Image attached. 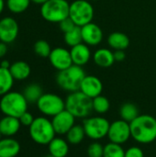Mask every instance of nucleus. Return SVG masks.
<instances>
[{
	"label": "nucleus",
	"instance_id": "nucleus-1",
	"mask_svg": "<svg viewBox=\"0 0 156 157\" xmlns=\"http://www.w3.org/2000/svg\"><path fill=\"white\" fill-rule=\"evenodd\" d=\"M131 138L141 144H149L156 140V119L149 114H140L130 123Z\"/></svg>",
	"mask_w": 156,
	"mask_h": 157
},
{
	"label": "nucleus",
	"instance_id": "nucleus-2",
	"mask_svg": "<svg viewBox=\"0 0 156 157\" xmlns=\"http://www.w3.org/2000/svg\"><path fill=\"white\" fill-rule=\"evenodd\" d=\"M29 102L23 93L10 91L1 97L0 110L4 116L19 118L23 113L28 111Z\"/></svg>",
	"mask_w": 156,
	"mask_h": 157
},
{
	"label": "nucleus",
	"instance_id": "nucleus-3",
	"mask_svg": "<svg viewBox=\"0 0 156 157\" xmlns=\"http://www.w3.org/2000/svg\"><path fill=\"white\" fill-rule=\"evenodd\" d=\"M65 109L75 119H86L93 111L92 98L80 90L70 93L65 98Z\"/></svg>",
	"mask_w": 156,
	"mask_h": 157
},
{
	"label": "nucleus",
	"instance_id": "nucleus-4",
	"mask_svg": "<svg viewBox=\"0 0 156 157\" xmlns=\"http://www.w3.org/2000/svg\"><path fill=\"white\" fill-rule=\"evenodd\" d=\"M29 133L31 140L40 145H48L56 135L51 121L45 116L34 119L29 127Z\"/></svg>",
	"mask_w": 156,
	"mask_h": 157
},
{
	"label": "nucleus",
	"instance_id": "nucleus-5",
	"mask_svg": "<svg viewBox=\"0 0 156 157\" xmlns=\"http://www.w3.org/2000/svg\"><path fill=\"white\" fill-rule=\"evenodd\" d=\"M85 76V70L81 66L73 64L69 68L58 72L56 83L63 90L72 93L80 90V86Z\"/></svg>",
	"mask_w": 156,
	"mask_h": 157
},
{
	"label": "nucleus",
	"instance_id": "nucleus-6",
	"mask_svg": "<svg viewBox=\"0 0 156 157\" xmlns=\"http://www.w3.org/2000/svg\"><path fill=\"white\" fill-rule=\"evenodd\" d=\"M69 9L67 0H48L41 5L40 15L48 22L60 23L69 17Z\"/></svg>",
	"mask_w": 156,
	"mask_h": 157
},
{
	"label": "nucleus",
	"instance_id": "nucleus-7",
	"mask_svg": "<svg viewBox=\"0 0 156 157\" xmlns=\"http://www.w3.org/2000/svg\"><path fill=\"white\" fill-rule=\"evenodd\" d=\"M69 17L78 27H83L92 22L94 7L88 0H74L70 4Z\"/></svg>",
	"mask_w": 156,
	"mask_h": 157
},
{
	"label": "nucleus",
	"instance_id": "nucleus-8",
	"mask_svg": "<svg viewBox=\"0 0 156 157\" xmlns=\"http://www.w3.org/2000/svg\"><path fill=\"white\" fill-rule=\"evenodd\" d=\"M109 126L110 122L101 116L87 117L83 121L86 136L93 141H99L108 136Z\"/></svg>",
	"mask_w": 156,
	"mask_h": 157
},
{
	"label": "nucleus",
	"instance_id": "nucleus-9",
	"mask_svg": "<svg viewBox=\"0 0 156 157\" xmlns=\"http://www.w3.org/2000/svg\"><path fill=\"white\" fill-rule=\"evenodd\" d=\"M39 111L45 117H54L65 109V101L53 93H43L36 103Z\"/></svg>",
	"mask_w": 156,
	"mask_h": 157
},
{
	"label": "nucleus",
	"instance_id": "nucleus-10",
	"mask_svg": "<svg viewBox=\"0 0 156 157\" xmlns=\"http://www.w3.org/2000/svg\"><path fill=\"white\" fill-rule=\"evenodd\" d=\"M111 143L118 144H124L131 137L130 123L123 120H117L110 123L108 136Z\"/></svg>",
	"mask_w": 156,
	"mask_h": 157
},
{
	"label": "nucleus",
	"instance_id": "nucleus-11",
	"mask_svg": "<svg viewBox=\"0 0 156 157\" xmlns=\"http://www.w3.org/2000/svg\"><path fill=\"white\" fill-rule=\"evenodd\" d=\"M48 58L52 67L58 70V72L65 70L74 64L70 51L63 47L52 49Z\"/></svg>",
	"mask_w": 156,
	"mask_h": 157
},
{
	"label": "nucleus",
	"instance_id": "nucleus-12",
	"mask_svg": "<svg viewBox=\"0 0 156 157\" xmlns=\"http://www.w3.org/2000/svg\"><path fill=\"white\" fill-rule=\"evenodd\" d=\"M19 27L17 20L11 17H5L0 19V41L6 44L15 41L18 35Z\"/></svg>",
	"mask_w": 156,
	"mask_h": 157
},
{
	"label": "nucleus",
	"instance_id": "nucleus-13",
	"mask_svg": "<svg viewBox=\"0 0 156 157\" xmlns=\"http://www.w3.org/2000/svg\"><path fill=\"white\" fill-rule=\"evenodd\" d=\"M75 118L66 109L63 110L59 114L52 117L51 123L56 134L65 135L71 128L75 125Z\"/></svg>",
	"mask_w": 156,
	"mask_h": 157
},
{
	"label": "nucleus",
	"instance_id": "nucleus-14",
	"mask_svg": "<svg viewBox=\"0 0 156 157\" xmlns=\"http://www.w3.org/2000/svg\"><path fill=\"white\" fill-rule=\"evenodd\" d=\"M83 42L89 47L97 46L103 40V31L101 28L96 23L90 22L81 27Z\"/></svg>",
	"mask_w": 156,
	"mask_h": 157
},
{
	"label": "nucleus",
	"instance_id": "nucleus-15",
	"mask_svg": "<svg viewBox=\"0 0 156 157\" xmlns=\"http://www.w3.org/2000/svg\"><path fill=\"white\" fill-rule=\"evenodd\" d=\"M80 91L93 99L101 95L103 91V84L101 80L95 75H86L81 83Z\"/></svg>",
	"mask_w": 156,
	"mask_h": 157
},
{
	"label": "nucleus",
	"instance_id": "nucleus-16",
	"mask_svg": "<svg viewBox=\"0 0 156 157\" xmlns=\"http://www.w3.org/2000/svg\"><path fill=\"white\" fill-rule=\"evenodd\" d=\"M70 52H71L73 63L74 65L81 66V67L86 65L90 61L92 56L89 46L85 44L84 42L72 47Z\"/></svg>",
	"mask_w": 156,
	"mask_h": 157
},
{
	"label": "nucleus",
	"instance_id": "nucleus-17",
	"mask_svg": "<svg viewBox=\"0 0 156 157\" xmlns=\"http://www.w3.org/2000/svg\"><path fill=\"white\" fill-rule=\"evenodd\" d=\"M21 127V123L18 118L4 116L0 120V132L2 136L12 137L16 135Z\"/></svg>",
	"mask_w": 156,
	"mask_h": 157
},
{
	"label": "nucleus",
	"instance_id": "nucleus-18",
	"mask_svg": "<svg viewBox=\"0 0 156 157\" xmlns=\"http://www.w3.org/2000/svg\"><path fill=\"white\" fill-rule=\"evenodd\" d=\"M20 149V144L12 137H5L0 140V157H17Z\"/></svg>",
	"mask_w": 156,
	"mask_h": 157
},
{
	"label": "nucleus",
	"instance_id": "nucleus-19",
	"mask_svg": "<svg viewBox=\"0 0 156 157\" xmlns=\"http://www.w3.org/2000/svg\"><path fill=\"white\" fill-rule=\"evenodd\" d=\"M93 61L101 68H108L115 63L114 52L108 48L97 49L93 53Z\"/></svg>",
	"mask_w": 156,
	"mask_h": 157
},
{
	"label": "nucleus",
	"instance_id": "nucleus-20",
	"mask_svg": "<svg viewBox=\"0 0 156 157\" xmlns=\"http://www.w3.org/2000/svg\"><path fill=\"white\" fill-rule=\"evenodd\" d=\"M49 155L54 157H66L69 153V144L61 137H55L48 144Z\"/></svg>",
	"mask_w": 156,
	"mask_h": 157
},
{
	"label": "nucleus",
	"instance_id": "nucleus-21",
	"mask_svg": "<svg viewBox=\"0 0 156 157\" xmlns=\"http://www.w3.org/2000/svg\"><path fill=\"white\" fill-rule=\"evenodd\" d=\"M9 72L15 80L23 81L30 75L31 69L28 63L24 61H17L10 65Z\"/></svg>",
	"mask_w": 156,
	"mask_h": 157
},
{
	"label": "nucleus",
	"instance_id": "nucleus-22",
	"mask_svg": "<svg viewBox=\"0 0 156 157\" xmlns=\"http://www.w3.org/2000/svg\"><path fill=\"white\" fill-rule=\"evenodd\" d=\"M108 44L114 51H119V50L125 51L130 45V39L125 33L116 31L108 35Z\"/></svg>",
	"mask_w": 156,
	"mask_h": 157
},
{
	"label": "nucleus",
	"instance_id": "nucleus-23",
	"mask_svg": "<svg viewBox=\"0 0 156 157\" xmlns=\"http://www.w3.org/2000/svg\"><path fill=\"white\" fill-rule=\"evenodd\" d=\"M15 79L9 72V69L0 67V97L11 91Z\"/></svg>",
	"mask_w": 156,
	"mask_h": 157
},
{
	"label": "nucleus",
	"instance_id": "nucleus-24",
	"mask_svg": "<svg viewBox=\"0 0 156 157\" xmlns=\"http://www.w3.org/2000/svg\"><path fill=\"white\" fill-rule=\"evenodd\" d=\"M65 135H66V141L68 142V144L72 145H78L84 141L86 137V132H85L83 125L75 124L71 128V130Z\"/></svg>",
	"mask_w": 156,
	"mask_h": 157
},
{
	"label": "nucleus",
	"instance_id": "nucleus-25",
	"mask_svg": "<svg viewBox=\"0 0 156 157\" xmlns=\"http://www.w3.org/2000/svg\"><path fill=\"white\" fill-rule=\"evenodd\" d=\"M120 115L121 120L131 123L140 115V113L137 106L134 105L133 103H124L120 107Z\"/></svg>",
	"mask_w": 156,
	"mask_h": 157
},
{
	"label": "nucleus",
	"instance_id": "nucleus-26",
	"mask_svg": "<svg viewBox=\"0 0 156 157\" xmlns=\"http://www.w3.org/2000/svg\"><path fill=\"white\" fill-rule=\"evenodd\" d=\"M23 95L29 103H37L40 98L43 95V91L40 85L30 84L25 87Z\"/></svg>",
	"mask_w": 156,
	"mask_h": 157
},
{
	"label": "nucleus",
	"instance_id": "nucleus-27",
	"mask_svg": "<svg viewBox=\"0 0 156 157\" xmlns=\"http://www.w3.org/2000/svg\"><path fill=\"white\" fill-rule=\"evenodd\" d=\"M64 42L70 46L71 48L80 44L83 42V39H82V31H81V27L76 26L74 29H72L71 31L64 33Z\"/></svg>",
	"mask_w": 156,
	"mask_h": 157
},
{
	"label": "nucleus",
	"instance_id": "nucleus-28",
	"mask_svg": "<svg viewBox=\"0 0 156 157\" xmlns=\"http://www.w3.org/2000/svg\"><path fill=\"white\" fill-rule=\"evenodd\" d=\"M92 106H93V110L96 111L97 113L105 114L109 110L110 102L106 97L100 95L92 99Z\"/></svg>",
	"mask_w": 156,
	"mask_h": 157
},
{
	"label": "nucleus",
	"instance_id": "nucleus-29",
	"mask_svg": "<svg viewBox=\"0 0 156 157\" xmlns=\"http://www.w3.org/2000/svg\"><path fill=\"white\" fill-rule=\"evenodd\" d=\"M30 2V0H6V5L10 12L19 14L28 9Z\"/></svg>",
	"mask_w": 156,
	"mask_h": 157
},
{
	"label": "nucleus",
	"instance_id": "nucleus-30",
	"mask_svg": "<svg viewBox=\"0 0 156 157\" xmlns=\"http://www.w3.org/2000/svg\"><path fill=\"white\" fill-rule=\"evenodd\" d=\"M103 157H125V150L120 144L110 142L104 146Z\"/></svg>",
	"mask_w": 156,
	"mask_h": 157
},
{
	"label": "nucleus",
	"instance_id": "nucleus-31",
	"mask_svg": "<svg viewBox=\"0 0 156 157\" xmlns=\"http://www.w3.org/2000/svg\"><path fill=\"white\" fill-rule=\"evenodd\" d=\"M34 52L40 57L46 58V57H49L51 52V48L48 41L44 40H39L34 44Z\"/></svg>",
	"mask_w": 156,
	"mask_h": 157
},
{
	"label": "nucleus",
	"instance_id": "nucleus-32",
	"mask_svg": "<svg viewBox=\"0 0 156 157\" xmlns=\"http://www.w3.org/2000/svg\"><path fill=\"white\" fill-rule=\"evenodd\" d=\"M86 153L88 157H103L104 146L97 141H95L91 144H89Z\"/></svg>",
	"mask_w": 156,
	"mask_h": 157
},
{
	"label": "nucleus",
	"instance_id": "nucleus-33",
	"mask_svg": "<svg viewBox=\"0 0 156 157\" xmlns=\"http://www.w3.org/2000/svg\"><path fill=\"white\" fill-rule=\"evenodd\" d=\"M59 27H60V29L63 32V33H67L69 31H71L72 29H74L76 25L74 24V22L68 17H66L65 19H63V21H61L59 23Z\"/></svg>",
	"mask_w": 156,
	"mask_h": 157
},
{
	"label": "nucleus",
	"instance_id": "nucleus-34",
	"mask_svg": "<svg viewBox=\"0 0 156 157\" xmlns=\"http://www.w3.org/2000/svg\"><path fill=\"white\" fill-rule=\"evenodd\" d=\"M125 157H144V154L140 147L131 146L125 151Z\"/></svg>",
	"mask_w": 156,
	"mask_h": 157
},
{
	"label": "nucleus",
	"instance_id": "nucleus-35",
	"mask_svg": "<svg viewBox=\"0 0 156 157\" xmlns=\"http://www.w3.org/2000/svg\"><path fill=\"white\" fill-rule=\"evenodd\" d=\"M18 119H19V121L21 123V125L26 126V127H29L32 124V122H33V121H34L35 118L33 117V115L30 112L26 111Z\"/></svg>",
	"mask_w": 156,
	"mask_h": 157
},
{
	"label": "nucleus",
	"instance_id": "nucleus-36",
	"mask_svg": "<svg viewBox=\"0 0 156 157\" xmlns=\"http://www.w3.org/2000/svg\"><path fill=\"white\" fill-rule=\"evenodd\" d=\"M114 58L115 62H122L126 58V53L123 50H119L114 52Z\"/></svg>",
	"mask_w": 156,
	"mask_h": 157
},
{
	"label": "nucleus",
	"instance_id": "nucleus-37",
	"mask_svg": "<svg viewBox=\"0 0 156 157\" xmlns=\"http://www.w3.org/2000/svg\"><path fill=\"white\" fill-rule=\"evenodd\" d=\"M7 52V44L0 41V58H3Z\"/></svg>",
	"mask_w": 156,
	"mask_h": 157
},
{
	"label": "nucleus",
	"instance_id": "nucleus-38",
	"mask_svg": "<svg viewBox=\"0 0 156 157\" xmlns=\"http://www.w3.org/2000/svg\"><path fill=\"white\" fill-rule=\"evenodd\" d=\"M10 63L6 60H3L0 63V67H3V68H6V69H9L10 67Z\"/></svg>",
	"mask_w": 156,
	"mask_h": 157
},
{
	"label": "nucleus",
	"instance_id": "nucleus-39",
	"mask_svg": "<svg viewBox=\"0 0 156 157\" xmlns=\"http://www.w3.org/2000/svg\"><path fill=\"white\" fill-rule=\"evenodd\" d=\"M31 2L37 4V5H43L44 3H46L48 0H30Z\"/></svg>",
	"mask_w": 156,
	"mask_h": 157
},
{
	"label": "nucleus",
	"instance_id": "nucleus-40",
	"mask_svg": "<svg viewBox=\"0 0 156 157\" xmlns=\"http://www.w3.org/2000/svg\"><path fill=\"white\" fill-rule=\"evenodd\" d=\"M4 7H5V1L4 0H0V14L3 12Z\"/></svg>",
	"mask_w": 156,
	"mask_h": 157
},
{
	"label": "nucleus",
	"instance_id": "nucleus-41",
	"mask_svg": "<svg viewBox=\"0 0 156 157\" xmlns=\"http://www.w3.org/2000/svg\"><path fill=\"white\" fill-rule=\"evenodd\" d=\"M45 157H54V156H52V155H47V156H45Z\"/></svg>",
	"mask_w": 156,
	"mask_h": 157
},
{
	"label": "nucleus",
	"instance_id": "nucleus-42",
	"mask_svg": "<svg viewBox=\"0 0 156 157\" xmlns=\"http://www.w3.org/2000/svg\"><path fill=\"white\" fill-rule=\"evenodd\" d=\"M2 139V134H1V132H0V140Z\"/></svg>",
	"mask_w": 156,
	"mask_h": 157
},
{
	"label": "nucleus",
	"instance_id": "nucleus-43",
	"mask_svg": "<svg viewBox=\"0 0 156 157\" xmlns=\"http://www.w3.org/2000/svg\"><path fill=\"white\" fill-rule=\"evenodd\" d=\"M90 1H97V0H90Z\"/></svg>",
	"mask_w": 156,
	"mask_h": 157
}]
</instances>
